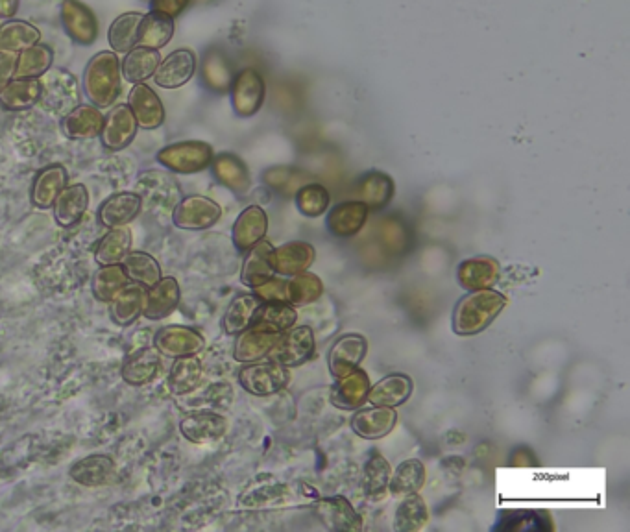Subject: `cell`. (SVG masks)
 Listing matches in <instances>:
<instances>
[{"mask_svg":"<svg viewBox=\"0 0 630 532\" xmlns=\"http://www.w3.org/2000/svg\"><path fill=\"white\" fill-rule=\"evenodd\" d=\"M507 296L494 289L468 292L459 300L451 316V329L459 337H473L494 324L507 307Z\"/></svg>","mask_w":630,"mask_h":532,"instance_id":"obj_1","label":"cell"},{"mask_svg":"<svg viewBox=\"0 0 630 532\" xmlns=\"http://www.w3.org/2000/svg\"><path fill=\"white\" fill-rule=\"evenodd\" d=\"M85 95L93 106L110 108L122 91L121 60L115 52H98L95 54L84 73Z\"/></svg>","mask_w":630,"mask_h":532,"instance_id":"obj_2","label":"cell"},{"mask_svg":"<svg viewBox=\"0 0 630 532\" xmlns=\"http://www.w3.org/2000/svg\"><path fill=\"white\" fill-rule=\"evenodd\" d=\"M291 368L276 363L272 359L248 363L239 372V385L252 396L267 398L281 392L291 383Z\"/></svg>","mask_w":630,"mask_h":532,"instance_id":"obj_3","label":"cell"},{"mask_svg":"<svg viewBox=\"0 0 630 532\" xmlns=\"http://www.w3.org/2000/svg\"><path fill=\"white\" fill-rule=\"evenodd\" d=\"M213 158V146L204 141H182L165 146L158 152L159 163L176 174L202 172L211 167Z\"/></svg>","mask_w":630,"mask_h":532,"instance_id":"obj_4","label":"cell"},{"mask_svg":"<svg viewBox=\"0 0 630 532\" xmlns=\"http://www.w3.org/2000/svg\"><path fill=\"white\" fill-rule=\"evenodd\" d=\"M315 346V333L311 327H291L279 333L278 340L268 353L267 359H272L287 368H296L313 357Z\"/></svg>","mask_w":630,"mask_h":532,"instance_id":"obj_5","label":"cell"},{"mask_svg":"<svg viewBox=\"0 0 630 532\" xmlns=\"http://www.w3.org/2000/svg\"><path fill=\"white\" fill-rule=\"evenodd\" d=\"M222 217V207L202 194L185 196L172 211L174 226L180 230L202 231L215 226Z\"/></svg>","mask_w":630,"mask_h":532,"instance_id":"obj_6","label":"cell"},{"mask_svg":"<svg viewBox=\"0 0 630 532\" xmlns=\"http://www.w3.org/2000/svg\"><path fill=\"white\" fill-rule=\"evenodd\" d=\"M231 106L237 117H254L259 109L265 104L267 95V85L263 74L255 69H244L239 74H235L233 84L230 87Z\"/></svg>","mask_w":630,"mask_h":532,"instance_id":"obj_7","label":"cell"},{"mask_svg":"<svg viewBox=\"0 0 630 532\" xmlns=\"http://www.w3.org/2000/svg\"><path fill=\"white\" fill-rule=\"evenodd\" d=\"M78 100H80V91H78V82L73 74L65 69H49L45 73V78L41 80V98H39V102L45 108L65 115L78 106Z\"/></svg>","mask_w":630,"mask_h":532,"instance_id":"obj_8","label":"cell"},{"mask_svg":"<svg viewBox=\"0 0 630 532\" xmlns=\"http://www.w3.org/2000/svg\"><path fill=\"white\" fill-rule=\"evenodd\" d=\"M61 25L65 28L67 36L82 47H89L97 41V15L82 0L61 2Z\"/></svg>","mask_w":630,"mask_h":532,"instance_id":"obj_9","label":"cell"},{"mask_svg":"<svg viewBox=\"0 0 630 532\" xmlns=\"http://www.w3.org/2000/svg\"><path fill=\"white\" fill-rule=\"evenodd\" d=\"M154 344L161 355L178 359L187 355H198L206 348V339L194 327L167 326L159 329Z\"/></svg>","mask_w":630,"mask_h":532,"instance_id":"obj_10","label":"cell"},{"mask_svg":"<svg viewBox=\"0 0 630 532\" xmlns=\"http://www.w3.org/2000/svg\"><path fill=\"white\" fill-rule=\"evenodd\" d=\"M137 121L128 104H119L104 117V126L100 132L102 145L111 152H121L132 145L137 135Z\"/></svg>","mask_w":630,"mask_h":532,"instance_id":"obj_11","label":"cell"},{"mask_svg":"<svg viewBox=\"0 0 630 532\" xmlns=\"http://www.w3.org/2000/svg\"><path fill=\"white\" fill-rule=\"evenodd\" d=\"M228 431V420L217 412H194L180 422V433L185 440L196 446H206L219 442Z\"/></svg>","mask_w":630,"mask_h":532,"instance_id":"obj_12","label":"cell"},{"mask_svg":"<svg viewBox=\"0 0 630 532\" xmlns=\"http://www.w3.org/2000/svg\"><path fill=\"white\" fill-rule=\"evenodd\" d=\"M368 353V340L359 333H348L340 337L329 350V372L337 379L357 370Z\"/></svg>","mask_w":630,"mask_h":532,"instance_id":"obj_13","label":"cell"},{"mask_svg":"<svg viewBox=\"0 0 630 532\" xmlns=\"http://www.w3.org/2000/svg\"><path fill=\"white\" fill-rule=\"evenodd\" d=\"M143 209V196L132 191L111 194L106 202L98 209V220L104 228H124L130 222H134L139 217Z\"/></svg>","mask_w":630,"mask_h":532,"instance_id":"obj_14","label":"cell"},{"mask_svg":"<svg viewBox=\"0 0 630 532\" xmlns=\"http://www.w3.org/2000/svg\"><path fill=\"white\" fill-rule=\"evenodd\" d=\"M180 300H182L180 283L172 276H165L159 279L156 285L146 289L143 316L152 322L163 320L176 311Z\"/></svg>","mask_w":630,"mask_h":532,"instance_id":"obj_15","label":"cell"},{"mask_svg":"<svg viewBox=\"0 0 630 532\" xmlns=\"http://www.w3.org/2000/svg\"><path fill=\"white\" fill-rule=\"evenodd\" d=\"M316 250L313 244L305 241H291L272 250V266L279 276L291 278L307 272L315 263Z\"/></svg>","mask_w":630,"mask_h":532,"instance_id":"obj_16","label":"cell"},{"mask_svg":"<svg viewBox=\"0 0 630 532\" xmlns=\"http://www.w3.org/2000/svg\"><path fill=\"white\" fill-rule=\"evenodd\" d=\"M501 274L499 261L490 255H477L462 261L457 268V281L464 291H483L492 289Z\"/></svg>","mask_w":630,"mask_h":532,"instance_id":"obj_17","label":"cell"},{"mask_svg":"<svg viewBox=\"0 0 630 532\" xmlns=\"http://www.w3.org/2000/svg\"><path fill=\"white\" fill-rule=\"evenodd\" d=\"M128 106L134 113L137 126L143 130H158L159 126L167 119V111L154 89L145 84H134Z\"/></svg>","mask_w":630,"mask_h":532,"instance_id":"obj_18","label":"cell"},{"mask_svg":"<svg viewBox=\"0 0 630 532\" xmlns=\"http://www.w3.org/2000/svg\"><path fill=\"white\" fill-rule=\"evenodd\" d=\"M352 431L364 440H379L394 431L398 425V412L392 407H377L372 405L368 409H359L352 416Z\"/></svg>","mask_w":630,"mask_h":532,"instance_id":"obj_19","label":"cell"},{"mask_svg":"<svg viewBox=\"0 0 630 532\" xmlns=\"http://www.w3.org/2000/svg\"><path fill=\"white\" fill-rule=\"evenodd\" d=\"M372 387L368 374L357 368L348 375L337 377V383L331 388V405L337 407L340 411H355L359 407H363L368 390Z\"/></svg>","mask_w":630,"mask_h":532,"instance_id":"obj_20","label":"cell"},{"mask_svg":"<svg viewBox=\"0 0 630 532\" xmlns=\"http://www.w3.org/2000/svg\"><path fill=\"white\" fill-rule=\"evenodd\" d=\"M196 73V54L191 49H178L161 60L152 76L163 89H178L187 84Z\"/></svg>","mask_w":630,"mask_h":532,"instance_id":"obj_21","label":"cell"},{"mask_svg":"<svg viewBox=\"0 0 630 532\" xmlns=\"http://www.w3.org/2000/svg\"><path fill=\"white\" fill-rule=\"evenodd\" d=\"M268 217L267 211L261 206H250L244 209L243 213L237 217L231 239L239 252H248L254 248L257 242L263 241L267 237Z\"/></svg>","mask_w":630,"mask_h":532,"instance_id":"obj_22","label":"cell"},{"mask_svg":"<svg viewBox=\"0 0 630 532\" xmlns=\"http://www.w3.org/2000/svg\"><path fill=\"white\" fill-rule=\"evenodd\" d=\"M102 126H104V115L97 106H91V104L76 106L69 113H65L61 119V133L73 141L100 137Z\"/></svg>","mask_w":630,"mask_h":532,"instance_id":"obj_23","label":"cell"},{"mask_svg":"<svg viewBox=\"0 0 630 532\" xmlns=\"http://www.w3.org/2000/svg\"><path fill=\"white\" fill-rule=\"evenodd\" d=\"M316 514L331 531H361L363 520L346 497L333 496L316 503Z\"/></svg>","mask_w":630,"mask_h":532,"instance_id":"obj_24","label":"cell"},{"mask_svg":"<svg viewBox=\"0 0 630 532\" xmlns=\"http://www.w3.org/2000/svg\"><path fill=\"white\" fill-rule=\"evenodd\" d=\"M161 368V353L156 348L132 351L122 364V381L130 387H145L152 383Z\"/></svg>","mask_w":630,"mask_h":532,"instance_id":"obj_25","label":"cell"},{"mask_svg":"<svg viewBox=\"0 0 630 532\" xmlns=\"http://www.w3.org/2000/svg\"><path fill=\"white\" fill-rule=\"evenodd\" d=\"M412 392H414V383L409 375L390 374L370 387L366 401L377 407L396 409L411 399Z\"/></svg>","mask_w":630,"mask_h":532,"instance_id":"obj_26","label":"cell"},{"mask_svg":"<svg viewBox=\"0 0 630 532\" xmlns=\"http://www.w3.org/2000/svg\"><path fill=\"white\" fill-rule=\"evenodd\" d=\"M368 213L370 209L364 206L363 202H357V200L342 202L329 211L328 220H326L329 233L339 239H352L363 230L368 220Z\"/></svg>","mask_w":630,"mask_h":532,"instance_id":"obj_27","label":"cell"},{"mask_svg":"<svg viewBox=\"0 0 630 532\" xmlns=\"http://www.w3.org/2000/svg\"><path fill=\"white\" fill-rule=\"evenodd\" d=\"M396 193L394 180L379 170H372L361 178V182L353 189V200L363 202L368 209H383L387 207Z\"/></svg>","mask_w":630,"mask_h":532,"instance_id":"obj_28","label":"cell"},{"mask_svg":"<svg viewBox=\"0 0 630 532\" xmlns=\"http://www.w3.org/2000/svg\"><path fill=\"white\" fill-rule=\"evenodd\" d=\"M69 172L63 165H50L39 170L30 189V202L37 209H50L58 194L67 187Z\"/></svg>","mask_w":630,"mask_h":532,"instance_id":"obj_29","label":"cell"},{"mask_svg":"<svg viewBox=\"0 0 630 532\" xmlns=\"http://www.w3.org/2000/svg\"><path fill=\"white\" fill-rule=\"evenodd\" d=\"M87 207H89L87 187L84 183H74V185H67L58 194L52 209H54V218H56L58 226L69 230L84 218Z\"/></svg>","mask_w":630,"mask_h":532,"instance_id":"obj_30","label":"cell"},{"mask_svg":"<svg viewBox=\"0 0 630 532\" xmlns=\"http://www.w3.org/2000/svg\"><path fill=\"white\" fill-rule=\"evenodd\" d=\"M278 337V333H270L259 327H246L237 335L235 346H233V359L243 364L261 361L274 348Z\"/></svg>","mask_w":630,"mask_h":532,"instance_id":"obj_31","label":"cell"},{"mask_svg":"<svg viewBox=\"0 0 630 532\" xmlns=\"http://www.w3.org/2000/svg\"><path fill=\"white\" fill-rule=\"evenodd\" d=\"M146 289L139 283L130 281L124 285L110 300L111 320L117 326L128 327L134 324L139 316H143Z\"/></svg>","mask_w":630,"mask_h":532,"instance_id":"obj_32","label":"cell"},{"mask_svg":"<svg viewBox=\"0 0 630 532\" xmlns=\"http://www.w3.org/2000/svg\"><path fill=\"white\" fill-rule=\"evenodd\" d=\"M272 250H274V246L263 239V241L257 242L254 248H250L246 252L243 270H241L243 285L250 287V289H255V287L263 285L265 281L276 276L274 266H272V259H270Z\"/></svg>","mask_w":630,"mask_h":532,"instance_id":"obj_33","label":"cell"},{"mask_svg":"<svg viewBox=\"0 0 630 532\" xmlns=\"http://www.w3.org/2000/svg\"><path fill=\"white\" fill-rule=\"evenodd\" d=\"M233 63L226 56V52L220 49L207 50L202 61V82L209 91L224 95L230 91L233 84Z\"/></svg>","mask_w":630,"mask_h":532,"instance_id":"obj_34","label":"cell"},{"mask_svg":"<svg viewBox=\"0 0 630 532\" xmlns=\"http://www.w3.org/2000/svg\"><path fill=\"white\" fill-rule=\"evenodd\" d=\"M113 473L115 462L108 455H89L74 462L69 470L74 483L82 484L85 488H98L110 483Z\"/></svg>","mask_w":630,"mask_h":532,"instance_id":"obj_35","label":"cell"},{"mask_svg":"<svg viewBox=\"0 0 630 532\" xmlns=\"http://www.w3.org/2000/svg\"><path fill=\"white\" fill-rule=\"evenodd\" d=\"M213 174L231 193L246 194L250 191V170L243 159L235 154H220L211 161Z\"/></svg>","mask_w":630,"mask_h":532,"instance_id":"obj_36","label":"cell"},{"mask_svg":"<svg viewBox=\"0 0 630 532\" xmlns=\"http://www.w3.org/2000/svg\"><path fill=\"white\" fill-rule=\"evenodd\" d=\"M41 78H13L0 89V106L8 111H25L39 104Z\"/></svg>","mask_w":630,"mask_h":532,"instance_id":"obj_37","label":"cell"},{"mask_svg":"<svg viewBox=\"0 0 630 532\" xmlns=\"http://www.w3.org/2000/svg\"><path fill=\"white\" fill-rule=\"evenodd\" d=\"M204 366L196 355L178 357L170 368L169 388L174 396H187L202 385Z\"/></svg>","mask_w":630,"mask_h":532,"instance_id":"obj_38","label":"cell"},{"mask_svg":"<svg viewBox=\"0 0 630 532\" xmlns=\"http://www.w3.org/2000/svg\"><path fill=\"white\" fill-rule=\"evenodd\" d=\"M296 322H298V311L291 303L261 302L252 320V326L279 335L296 326Z\"/></svg>","mask_w":630,"mask_h":532,"instance_id":"obj_39","label":"cell"},{"mask_svg":"<svg viewBox=\"0 0 630 532\" xmlns=\"http://www.w3.org/2000/svg\"><path fill=\"white\" fill-rule=\"evenodd\" d=\"M425 466L420 459H407L398 464V468L390 473L388 492L394 497L411 496L418 494L424 488Z\"/></svg>","mask_w":630,"mask_h":532,"instance_id":"obj_40","label":"cell"},{"mask_svg":"<svg viewBox=\"0 0 630 532\" xmlns=\"http://www.w3.org/2000/svg\"><path fill=\"white\" fill-rule=\"evenodd\" d=\"M159 63H161L159 50L134 47L130 52H126L122 60L121 74L130 84H143L156 74Z\"/></svg>","mask_w":630,"mask_h":532,"instance_id":"obj_41","label":"cell"},{"mask_svg":"<svg viewBox=\"0 0 630 532\" xmlns=\"http://www.w3.org/2000/svg\"><path fill=\"white\" fill-rule=\"evenodd\" d=\"M390 473L392 468L388 464V460L374 451L363 470V494L368 501H381L388 494V481H390Z\"/></svg>","mask_w":630,"mask_h":532,"instance_id":"obj_42","label":"cell"},{"mask_svg":"<svg viewBox=\"0 0 630 532\" xmlns=\"http://www.w3.org/2000/svg\"><path fill=\"white\" fill-rule=\"evenodd\" d=\"M143 17H145V13H122L111 23L108 41H110L111 49L115 54H126L137 47Z\"/></svg>","mask_w":630,"mask_h":532,"instance_id":"obj_43","label":"cell"},{"mask_svg":"<svg viewBox=\"0 0 630 532\" xmlns=\"http://www.w3.org/2000/svg\"><path fill=\"white\" fill-rule=\"evenodd\" d=\"M261 305V300L254 296V294H239L231 300L224 318H222V329L226 335L235 337L239 335L241 331H244L246 327L252 326V320H254L255 313Z\"/></svg>","mask_w":630,"mask_h":532,"instance_id":"obj_44","label":"cell"},{"mask_svg":"<svg viewBox=\"0 0 630 532\" xmlns=\"http://www.w3.org/2000/svg\"><path fill=\"white\" fill-rule=\"evenodd\" d=\"M132 252V231L124 228H113L108 231L95 250V261L100 266L121 265L122 259Z\"/></svg>","mask_w":630,"mask_h":532,"instance_id":"obj_45","label":"cell"},{"mask_svg":"<svg viewBox=\"0 0 630 532\" xmlns=\"http://www.w3.org/2000/svg\"><path fill=\"white\" fill-rule=\"evenodd\" d=\"M174 36V19L163 13H146L139 30V47L159 50Z\"/></svg>","mask_w":630,"mask_h":532,"instance_id":"obj_46","label":"cell"},{"mask_svg":"<svg viewBox=\"0 0 630 532\" xmlns=\"http://www.w3.org/2000/svg\"><path fill=\"white\" fill-rule=\"evenodd\" d=\"M121 265L128 279L143 285L145 289H150L152 285L158 283L159 279L163 278L158 259L146 254V252H137V250L130 252L122 259Z\"/></svg>","mask_w":630,"mask_h":532,"instance_id":"obj_47","label":"cell"},{"mask_svg":"<svg viewBox=\"0 0 630 532\" xmlns=\"http://www.w3.org/2000/svg\"><path fill=\"white\" fill-rule=\"evenodd\" d=\"M429 521V510L424 497L418 494L401 497V503L394 514V529L400 532L422 531Z\"/></svg>","mask_w":630,"mask_h":532,"instance_id":"obj_48","label":"cell"},{"mask_svg":"<svg viewBox=\"0 0 630 532\" xmlns=\"http://www.w3.org/2000/svg\"><path fill=\"white\" fill-rule=\"evenodd\" d=\"M263 182L267 183L272 191L291 198L298 193V189L313 182V176L298 167H270L263 172Z\"/></svg>","mask_w":630,"mask_h":532,"instance_id":"obj_49","label":"cell"},{"mask_svg":"<svg viewBox=\"0 0 630 532\" xmlns=\"http://www.w3.org/2000/svg\"><path fill=\"white\" fill-rule=\"evenodd\" d=\"M54 63V52L47 45L36 43L17 54L15 78H41Z\"/></svg>","mask_w":630,"mask_h":532,"instance_id":"obj_50","label":"cell"},{"mask_svg":"<svg viewBox=\"0 0 630 532\" xmlns=\"http://www.w3.org/2000/svg\"><path fill=\"white\" fill-rule=\"evenodd\" d=\"M41 41L39 28L26 21H10L0 26V50L21 52Z\"/></svg>","mask_w":630,"mask_h":532,"instance_id":"obj_51","label":"cell"},{"mask_svg":"<svg viewBox=\"0 0 630 532\" xmlns=\"http://www.w3.org/2000/svg\"><path fill=\"white\" fill-rule=\"evenodd\" d=\"M324 294V283L313 272H302L287 279V302L298 307V305H309L320 300Z\"/></svg>","mask_w":630,"mask_h":532,"instance_id":"obj_52","label":"cell"},{"mask_svg":"<svg viewBox=\"0 0 630 532\" xmlns=\"http://www.w3.org/2000/svg\"><path fill=\"white\" fill-rule=\"evenodd\" d=\"M128 283L130 279L122 265L100 266L91 281V291L98 302L110 303L111 298Z\"/></svg>","mask_w":630,"mask_h":532,"instance_id":"obj_53","label":"cell"},{"mask_svg":"<svg viewBox=\"0 0 630 532\" xmlns=\"http://www.w3.org/2000/svg\"><path fill=\"white\" fill-rule=\"evenodd\" d=\"M294 200L303 217L318 218L328 211L331 196L324 185L311 182L298 189V193L294 194Z\"/></svg>","mask_w":630,"mask_h":532,"instance_id":"obj_54","label":"cell"},{"mask_svg":"<svg viewBox=\"0 0 630 532\" xmlns=\"http://www.w3.org/2000/svg\"><path fill=\"white\" fill-rule=\"evenodd\" d=\"M252 294L261 302H287V279L274 276L252 289Z\"/></svg>","mask_w":630,"mask_h":532,"instance_id":"obj_55","label":"cell"},{"mask_svg":"<svg viewBox=\"0 0 630 532\" xmlns=\"http://www.w3.org/2000/svg\"><path fill=\"white\" fill-rule=\"evenodd\" d=\"M193 0H150V12L163 13L169 17H178Z\"/></svg>","mask_w":630,"mask_h":532,"instance_id":"obj_56","label":"cell"},{"mask_svg":"<svg viewBox=\"0 0 630 532\" xmlns=\"http://www.w3.org/2000/svg\"><path fill=\"white\" fill-rule=\"evenodd\" d=\"M15 65H17V54L0 50V89H4L15 78Z\"/></svg>","mask_w":630,"mask_h":532,"instance_id":"obj_57","label":"cell"},{"mask_svg":"<svg viewBox=\"0 0 630 532\" xmlns=\"http://www.w3.org/2000/svg\"><path fill=\"white\" fill-rule=\"evenodd\" d=\"M19 12V0H0V19H13Z\"/></svg>","mask_w":630,"mask_h":532,"instance_id":"obj_58","label":"cell"},{"mask_svg":"<svg viewBox=\"0 0 630 532\" xmlns=\"http://www.w3.org/2000/svg\"><path fill=\"white\" fill-rule=\"evenodd\" d=\"M196 4H209V2H215V0H193Z\"/></svg>","mask_w":630,"mask_h":532,"instance_id":"obj_59","label":"cell"},{"mask_svg":"<svg viewBox=\"0 0 630 532\" xmlns=\"http://www.w3.org/2000/svg\"><path fill=\"white\" fill-rule=\"evenodd\" d=\"M141 2H150V0H141Z\"/></svg>","mask_w":630,"mask_h":532,"instance_id":"obj_60","label":"cell"}]
</instances>
